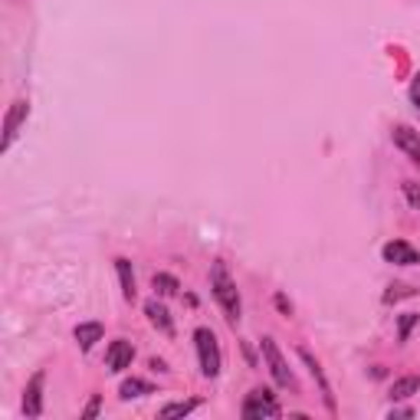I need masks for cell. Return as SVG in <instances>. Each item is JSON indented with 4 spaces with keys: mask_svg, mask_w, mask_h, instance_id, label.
I'll return each instance as SVG.
<instances>
[{
    "mask_svg": "<svg viewBox=\"0 0 420 420\" xmlns=\"http://www.w3.org/2000/svg\"><path fill=\"white\" fill-rule=\"evenodd\" d=\"M210 289H214V299L221 302V309L227 312V322L230 325H237L240 322V292H237V286H233L230 273H227V266H223L221 260L214 263V270H210Z\"/></svg>",
    "mask_w": 420,
    "mask_h": 420,
    "instance_id": "1",
    "label": "cell"
},
{
    "mask_svg": "<svg viewBox=\"0 0 420 420\" xmlns=\"http://www.w3.org/2000/svg\"><path fill=\"white\" fill-rule=\"evenodd\" d=\"M194 341H197V358H200V374L204 378H217L221 374V345H217V335L210 329H197L194 332Z\"/></svg>",
    "mask_w": 420,
    "mask_h": 420,
    "instance_id": "2",
    "label": "cell"
},
{
    "mask_svg": "<svg viewBox=\"0 0 420 420\" xmlns=\"http://www.w3.org/2000/svg\"><path fill=\"white\" fill-rule=\"evenodd\" d=\"M280 414H282V410H280V404H276V398H273L270 388H256L250 398L243 400V417H247V420L280 417Z\"/></svg>",
    "mask_w": 420,
    "mask_h": 420,
    "instance_id": "3",
    "label": "cell"
},
{
    "mask_svg": "<svg viewBox=\"0 0 420 420\" xmlns=\"http://www.w3.org/2000/svg\"><path fill=\"white\" fill-rule=\"evenodd\" d=\"M263 358H266V365H270L273 378H276V384H280V388H296V378H292L289 365H286V358H282V351L276 348V341H273L270 335L263 339Z\"/></svg>",
    "mask_w": 420,
    "mask_h": 420,
    "instance_id": "4",
    "label": "cell"
},
{
    "mask_svg": "<svg viewBox=\"0 0 420 420\" xmlns=\"http://www.w3.org/2000/svg\"><path fill=\"white\" fill-rule=\"evenodd\" d=\"M27 115H30V102L17 99L11 105V112H7V119H4V141H0V148H4V151L13 145V138H17V131H20V125H23Z\"/></svg>",
    "mask_w": 420,
    "mask_h": 420,
    "instance_id": "5",
    "label": "cell"
},
{
    "mask_svg": "<svg viewBox=\"0 0 420 420\" xmlns=\"http://www.w3.org/2000/svg\"><path fill=\"white\" fill-rule=\"evenodd\" d=\"M381 256H384V263H394V266H414V263H420L417 250H414L410 243H404V240H391V243H384Z\"/></svg>",
    "mask_w": 420,
    "mask_h": 420,
    "instance_id": "6",
    "label": "cell"
},
{
    "mask_svg": "<svg viewBox=\"0 0 420 420\" xmlns=\"http://www.w3.org/2000/svg\"><path fill=\"white\" fill-rule=\"evenodd\" d=\"M131 358H135L131 341L115 339L109 345V351H105V368H109V371H125V368H131Z\"/></svg>",
    "mask_w": 420,
    "mask_h": 420,
    "instance_id": "7",
    "label": "cell"
},
{
    "mask_svg": "<svg viewBox=\"0 0 420 420\" xmlns=\"http://www.w3.org/2000/svg\"><path fill=\"white\" fill-rule=\"evenodd\" d=\"M23 414L27 417H40L43 414V371H37L27 384V394H23Z\"/></svg>",
    "mask_w": 420,
    "mask_h": 420,
    "instance_id": "8",
    "label": "cell"
},
{
    "mask_svg": "<svg viewBox=\"0 0 420 420\" xmlns=\"http://www.w3.org/2000/svg\"><path fill=\"white\" fill-rule=\"evenodd\" d=\"M394 145H398V148L420 168V135L417 131L407 129V125H398V129H394Z\"/></svg>",
    "mask_w": 420,
    "mask_h": 420,
    "instance_id": "9",
    "label": "cell"
},
{
    "mask_svg": "<svg viewBox=\"0 0 420 420\" xmlns=\"http://www.w3.org/2000/svg\"><path fill=\"white\" fill-rule=\"evenodd\" d=\"M299 358L309 365V371H312V378L319 381V388H322V398H325V407L335 414V398H332V388H329V381H325V371H322V365L315 358H312V351H306V348H299Z\"/></svg>",
    "mask_w": 420,
    "mask_h": 420,
    "instance_id": "10",
    "label": "cell"
},
{
    "mask_svg": "<svg viewBox=\"0 0 420 420\" xmlns=\"http://www.w3.org/2000/svg\"><path fill=\"white\" fill-rule=\"evenodd\" d=\"M145 315H148L151 325H155L161 335H174V322H171V312L164 309L158 299H151L148 306H145Z\"/></svg>",
    "mask_w": 420,
    "mask_h": 420,
    "instance_id": "11",
    "label": "cell"
},
{
    "mask_svg": "<svg viewBox=\"0 0 420 420\" xmlns=\"http://www.w3.org/2000/svg\"><path fill=\"white\" fill-rule=\"evenodd\" d=\"M115 273H119L122 296H125V302H135V273H131V260L119 256V260H115Z\"/></svg>",
    "mask_w": 420,
    "mask_h": 420,
    "instance_id": "12",
    "label": "cell"
},
{
    "mask_svg": "<svg viewBox=\"0 0 420 420\" xmlns=\"http://www.w3.org/2000/svg\"><path fill=\"white\" fill-rule=\"evenodd\" d=\"M99 339H102V325H99V322H82V325H76V341H79L82 351H89Z\"/></svg>",
    "mask_w": 420,
    "mask_h": 420,
    "instance_id": "13",
    "label": "cell"
},
{
    "mask_svg": "<svg viewBox=\"0 0 420 420\" xmlns=\"http://www.w3.org/2000/svg\"><path fill=\"white\" fill-rule=\"evenodd\" d=\"M417 391H420V378L417 374H407V378H398L391 384V398L404 400V398H410V394H417Z\"/></svg>",
    "mask_w": 420,
    "mask_h": 420,
    "instance_id": "14",
    "label": "cell"
},
{
    "mask_svg": "<svg viewBox=\"0 0 420 420\" xmlns=\"http://www.w3.org/2000/svg\"><path fill=\"white\" fill-rule=\"evenodd\" d=\"M119 394L125 400H131V398H141V394H155V388H151L148 381H138V378H129V381H122V388H119Z\"/></svg>",
    "mask_w": 420,
    "mask_h": 420,
    "instance_id": "15",
    "label": "cell"
},
{
    "mask_svg": "<svg viewBox=\"0 0 420 420\" xmlns=\"http://www.w3.org/2000/svg\"><path fill=\"white\" fill-rule=\"evenodd\" d=\"M190 410H197V400H178V404H168L161 407V417L171 420V417H188Z\"/></svg>",
    "mask_w": 420,
    "mask_h": 420,
    "instance_id": "16",
    "label": "cell"
},
{
    "mask_svg": "<svg viewBox=\"0 0 420 420\" xmlns=\"http://www.w3.org/2000/svg\"><path fill=\"white\" fill-rule=\"evenodd\" d=\"M155 292H161V296H174V292L181 289V282L174 280V276H168V273H155Z\"/></svg>",
    "mask_w": 420,
    "mask_h": 420,
    "instance_id": "17",
    "label": "cell"
},
{
    "mask_svg": "<svg viewBox=\"0 0 420 420\" xmlns=\"http://www.w3.org/2000/svg\"><path fill=\"white\" fill-rule=\"evenodd\" d=\"M410 296H414V289H410V286H400V282H398V286H391V289L384 292V302L391 306V302H398V299H410Z\"/></svg>",
    "mask_w": 420,
    "mask_h": 420,
    "instance_id": "18",
    "label": "cell"
},
{
    "mask_svg": "<svg viewBox=\"0 0 420 420\" xmlns=\"http://www.w3.org/2000/svg\"><path fill=\"white\" fill-rule=\"evenodd\" d=\"M417 322H420L417 312H404V315H400V341H407V339H410V329H414Z\"/></svg>",
    "mask_w": 420,
    "mask_h": 420,
    "instance_id": "19",
    "label": "cell"
},
{
    "mask_svg": "<svg viewBox=\"0 0 420 420\" xmlns=\"http://www.w3.org/2000/svg\"><path fill=\"white\" fill-rule=\"evenodd\" d=\"M404 197L410 200V207L420 210V184H414V181H404Z\"/></svg>",
    "mask_w": 420,
    "mask_h": 420,
    "instance_id": "20",
    "label": "cell"
},
{
    "mask_svg": "<svg viewBox=\"0 0 420 420\" xmlns=\"http://www.w3.org/2000/svg\"><path fill=\"white\" fill-rule=\"evenodd\" d=\"M410 102H414V105L420 109V72L414 76V82H410Z\"/></svg>",
    "mask_w": 420,
    "mask_h": 420,
    "instance_id": "21",
    "label": "cell"
},
{
    "mask_svg": "<svg viewBox=\"0 0 420 420\" xmlns=\"http://www.w3.org/2000/svg\"><path fill=\"white\" fill-rule=\"evenodd\" d=\"M276 306H280L282 315H292V302L286 299V296H276Z\"/></svg>",
    "mask_w": 420,
    "mask_h": 420,
    "instance_id": "22",
    "label": "cell"
},
{
    "mask_svg": "<svg viewBox=\"0 0 420 420\" xmlns=\"http://www.w3.org/2000/svg\"><path fill=\"white\" fill-rule=\"evenodd\" d=\"M96 414H99V394H96V398L89 400V407H86V417H96Z\"/></svg>",
    "mask_w": 420,
    "mask_h": 420,
    "instance_id": "23",
    "label": "cell"
},
{
    "mask_svg": "<svg viewBox=\"0 0 420 420\" xmlns=\"http://www.w3.org/2000/svg\"><path fill=\"white\" fill-rule=\"evenodd\" d=\"M151 368H155V371H168V365H164L161 358H151Z\"/></svg>",
    "mask_w": 420,
    "mask_h": 420,
    "instance_id": "24",
    "label": "cell"
}]
</instances>
